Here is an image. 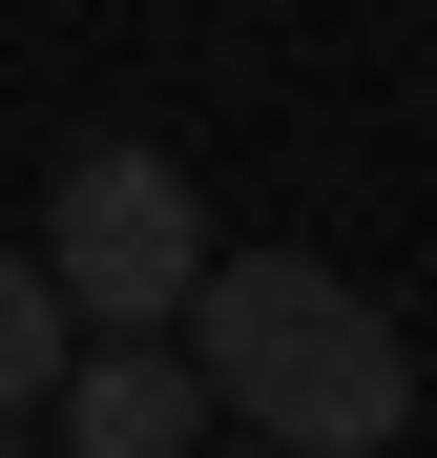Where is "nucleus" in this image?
Here are the masks:
<instances>
[{
	"label": "nucleus",
	"instance_id": "1",
	"mask_svg": "<svg viewBox=\"0 0 437 458\" xmlns=\"http://www.w3.org/2000/svg\"><path fill=\"white\" fill-rule=\"evenodd\" d=\"M188 375H208V417L271 437V458H375V437L416 417V334H396L354 271H313V250H208Z\"/></svg>",
	"mask_w": 437,
	"mask_h": 458
},
{
	"label": "nucleus",
	"instance_id": "2",
	"mask_svg": "<svg viewBox=\"0 0 437 458\" xmlns=\"http://www.w3.org/2000/svg\"><path fill=\"white\" fill-rule=\"evenodd\" d=\"M42 271H63L84 334H188V292H208V188L167 167V146H84V167L42 188Z\"/></svg>",
	"mask_w": 437,
	"mask_h": 458
},
{
	"label": "nucleus",
	"instance_id": "3",
	"mask_svg": "<svg viewBox=\"0 0 437 458\" xmlns=\"http://www.w3.org/2000/svg\"><path fill=\"white\" fill-rule=\"evenodd\" d=\"M63 458H208L230 417H208V375H188V334H84V375H63Z\"/></svg>",
	"mask_w": 437,
	"mask_h": 458
},
{
	"label": "nucleus",
	"instance_id": "5",
	"mask_svg": "<svg viewBox=\"0 0 437 458\" xmlns=\"http://www.w3.org/2000/svg\"><path fill=\"white\" fill-rule=\"evenodd\" d=\"M0 458H42V437H21V417H0Z\"/></svg>",
	"mask_w": 437,
	"mask_h": 458
},
{
	"label": "nucleus",
	"instance_id": "6",
	"mask_svg": "<svg viewBox=\"0 0 437 458\" xmlns=\"http://www.w3.org/2000/svg\"><path fill=\"white\" fill-rule=\"evenodd\" d=\"M208 458H271V437H208Z\"/></svg>",
	"mask_w": 437,
	"mask_h": 458
},
{
	"label": "nucleus",
	"instance_id": "4",
	"mask_svg": "<svg viewBox=\"0 0 437 458\" xmlns=\"http://www.w3.org/2000/svg\"><path fill=\"white\" fill-rule=\"evenodd\" d=\"M63 375H84V313H63V271H42V250H0V417H42Z\"/></svg>",
	"mask_w": 437,
	"mask_h": 458
}]
</instances>
